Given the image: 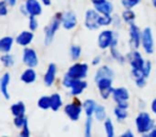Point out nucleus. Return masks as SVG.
<instances>
[{
	"label": "nucleus",
	"mask_w": 156,
	"mask_h": 137,
	"mask_svg": "<svg viewBox=\"0 0 156 137\" xmlns=\"http://www.w3.org/2000/svg\"><path fill=\"white\" fill-rule=\"evenodd\" d=\"M135 125H136V128L139 134L147 135L155 126V121L152 119L149 113L141 111L135 119Z\"/></svg>",
	"instance_id": "nucleus-1"
},
{
	"label": "nucleus",
	"mask_w": 156,
	"mask_h": 137,
	"mask_svg": "<svg viewBox=\"0 0 156 137\" xmlns=\"http://www.w3.org/2000/svg\"><path fill=\"white\" fill-rule=\"evenodd\" d=\"M56 75H57V65L55 63H49L47 70H46L45 75H44V84L47 87L52 86L55 81H56Z\"/></svg>",
	"instance_id": "nucleus-16"
},
{
	"label": "nucleus",
	"mask_w": 156,
	"mask_h": 137,
	"mask_svg": "<svg viewBox=\"0 0 156 137\" xmlns=\"http://www.w3.org/2000/svg\"><path fill=\"white\" fill-rule=\"evenodd\" d=\"M135 84L138 88H143L147 85V78L145 77H141V78H137L135 79Z\"/></svg>",
	"instance_id": "nucleus-42"
},
{
	"label": "nucleus",
	"mask_w": 156,
	"mask_h": 137,
	"mask_svg": "<svg viewBox=\"0 0 156 137\" xmlns=\"http://www.w3.org/2000/svg\"><path fill=\"white\" fill-rule=\"evenodd\" d=\"M89 72V65L87 63L76 62L69 67L66 74L74 79H85Z\"/></svg>",
	"instance_id": "nucleus-3"
},
{
	"label": "nucleus",
	"mask_w": 156,
	"mask_h": 137,
	"mask_svg": "<svg viewBox=\"0 0 156 137\" xmlns=\"http://www.w3.org/2000/svg\"><path fill=\"white\" fill-rule=\"evenodd\" d=\"M33 39H34V34H33V31L31 30H25L22 31L20 34L16 37L15 42L20 46L23 47H27L28 45H30L32 43Z\"/></svg>",
	"instance_id": "nucleus-13"
},
{
	"label": "nucleus",
	"mask_w": 156,
	"mask_h": 137,
	"mask_svg": "<svg viewBox=\"0 0 156 137\" xmlns=\"http://www.w3.org/2000/svg\"><path fill=\"white\" fill-rule=\"evenodd\" d=\"M152 5H153V7L156 9V0H152Z\"/></svg>",
	"instance_id": "nucleus-51"
},
{
	"label": "nucleus",
	"mask_w": 156,
	"mask_h": 137,
	"mask_svg": "<svg viewBox=\"0 0 156 137\" xmlns=\"http://www.w3.org/2000/svg\"><path fill=\"white\" fill-rule=\"evenodd\" d=\"M11 81V75L10 73H5L0 79V91L5 96V100H10V93H9V85Z\"/></svg>",
	"instance_id": "nucleus-17"
},
{
	"label": "nucleus",
	"mask_w": 156,
	"mask_h": 137,
	"mask_svg": "<svg viewBox=\"0 0 156 137\" xmlns=\"http://www.w3.org/2000/svg\"><path fill=\"white\" fill-rule=\"evenodd\" d=\"M104 128H105V132L106 135L108 137H113L115 136V125H113V122L111 121V119L107 118L104 121Z\"/></svg>",
	"instance_id": "nucleus-30"
},
{
	"label": "nucleus",
	"mask_w": 156,
	"mask_h": 137,
	"mask_svg": "<svg viewBox=\"0 0 156 137\" xmlns=\"http://www.w3.org/2000/svg\"><path fill=\"white\" fill-rule=\"evenodd\" d=\"M2 64L5 65V67H11L14 65L15 63V60H14V57L13 55H11L10 52H7V54H2L1 58H0Z\"/></svg>",
	"instance_id": "nucleus-29"
},
{
	"label": "nucleus",
	"mask_w": 156,
	"mask_h": 137,
	"mask_svg": "<svg viewBox=\"0 0 156 137\" xmlns=\"http://www.w3.org/2000/svg\"><path fill=\"white\" fill-rule=\"evenodd\" d=\"M115 34L112 30H103L102 32H100L98 38V47L101 49H107V48H110L112 45L113 41H115Z\"/></svg>",
	"instance_id": "nucleus-7"
},
{
	"label": "nucleus",
	"mask_w": 156,
	"mask_h": 137,
	"mask_svg": "<svg viewBox=\"0 0 156 137\" xmlns=\"http://www.w3.org/2000/svg\"><path fill=\"white\" fill-rule=\"evenodd\" d=\"M101 57L100 56H96L95 58H93V60H92V64L93 65H98V64H100L101 63Z\"/></svg>",
	"instance_id": "nucleus-46"
},
{
	"label": "nucleus",
	"mask_w": 156,
	"mask_h": 137,
	"mask_svg": "<svg viewBox=\"0 0 156 137\" xmlns=\"http://www.w3.org/2000/svg\"><path fill=\"white\" fill-rule=\"evenodd\" d=\"M87 81H85L83 79H75L73 81V84H72L71 88H69L71 89V94L74 96H80L83 92V90L87 88Z\"/></svg>",
	"instance_id": "nucleus-18"
},
{
	"label": "nucleus",
	"mask_w": 156,
	"mask_h": 137,
	"mask_svg": "<svg viewBox=\"0 0 156 137\" xmlns=\"http://www.w3.org/2000/svg\"><path fill=\"white\" fill-rule=\"evenodd\" d=\"M37 27H39V22L37 20V16L29 15V29L34 32L37 29Z\"/></svg>",
	"instance_id": "nucleus-38"
},
{
	"label": "nucleus",
	"mask_w": 156,
	"mask_h": 137,
	"mask_svg": "<svg viewBox=\"0 0 156 137\" xmlns=\"http://www.w3.org/2000/svg\"><path fill=\"white\" fill-rule=\"evenodd\" d=\"M41 1L44 5H51V0H41Z\"/></svg>",
	"instance_id": "nucleus-49"
},
{
	"label": "nucleus",
	"mask_w": 156,
	"mask_h": 137,
	"mask_svg": "<svg viewBox=\"0 0 156 137\" xmlns=\"http://www.w3.org/2000/svg\"><path fill=\"white\" fill-rule=\"evenodd\" d=\"M61 17H62V14H56V15L52 17V20H50V23L48 24V26L45 27V37H44V43L46 46L50 45L54 41V38L56 32L59 30L60 26H62V23H61Z\"/></svg>",
	"instance_id": "nucleus-2"
},
{
	"label": "nucleus",
	"mask_w": 156,
	"mask_h": 137,
	"mask_svg": "<svg viewBox=\"0 0 156 137\" xmlns=\"http://www.w3.org/2000/svg\"><path fill=\"white\" fill-rule=\"evenodd\" d=\"M28 122V119H27L25 116H18V117H14V120H13V123L14 125L16 126L17 128H22L25 124Z\"/></svg>",
	"instance_id": "nucleus-36"
},
{
	"label": "nucleus",
	"mask_w": 156,
	"mask_h": 137,
	"mask_svg": "<svg viewBox=\"0 0 156 137\" xmlns=\"http://www.w3.org/2000/svg\"><path fill=\"white\" fill-rule=\"evenodd\" d=\"M121 136L122 137H133V136H134V133H133L130 130H127V131H125V132H124Z\"/></svg>",
	"instance_id": "nucleus-45"
},
{
	"label": "nucleus",
	"mask_w": 156,
	"mask_h": 137,
	"mask_svg": "<svg viewBox=\"0 0 156 137\" xmlns=\"http://www.w3.org/2000/svg\"><path fill=\"white\" fill-rule=\"evenodd\" d=\"M94 118H95L98 121H105L107 119V113L106 108H105L103 105H98L96 109L94 111Z\"/></svg>",
	"instance_id": "nucleus-28"
},
{
	"label": "nucleus",
	"mask_w": 156,
	"mask_h": 137,
	"mask_svg": "<svg viewBox=\"0 0 156 137\" xmlns=\"http://www.w3.org/2000/svg\"><path fill=\"white\" fill-rule=\"evenodd\" d=\"M26 5V9L28 11L29 15H33V16H39L42 14V5L39 0H26L25 2Z\"/></svg>",
	"instance_id": "nucleus-14"
},
{
	"label": "nucleus",
	"mask_w": 156,
	"mask_h": 137,
	"mask_svg": "<svg viewBox=\"0 0 156 137\" xmlns=\"http://www.w3.org/2000/svg\"><path fill=\"white\" fill-rule=\"evenodd\" d=\"M92 128H93V118L87 117V120L85 122V136L91 137Z\"/></svg>",
	"instance_id": "nucleus-35"
},
{
	"label": "nucleus",
	"mask_w": 156,
	"mask_h": 137,
	"mask_svg": "<svg viewBox=\"0 0 156 137\" xmlns=\"http://www.w3.org/2000/svg\"><path fill=\"white\" fill-rule=\"evenodd\" d=\"M126 60L129 62L132 69H142L145 63V60L143 59L142 55L138 52V49H134L130 52L126 57Z\"/></svg>",
	"instance_id": "nucleus-11"
},
{
	"label": "nucleus",
	"mask_w": 156,
	"mask_h": 137,
	"mask_svg": "<svg viewBox=\"0 0 156 137\" xmlns=\"http://www.w3.org/2000/svg\"><path fill=\"white\" fill-rule=\"evenodd\" d=\"M20 81L25 84H32L37 81V72L34 67H28L20 75Z\"/></svg>",
	"instance_id": "nucleus-20"
},
{
	"label": "nucleus",
	"mask_w": 156,
	"mask_h": 137,
	"mask_svg": "<svg viewBox=\"0 0 156 137\" xmlns=\"http://www.w3.org/2000/svg\"><path fill=\"white\" fill-rule=\"evenodd\" d=\"M23 62L28 67H35L39 64V57L35 49L30 47H25L23 50Z\"/></svg>",
	"instance_id": "nucleus-9"
},
{
	"label": "nucleus",
	"mask_w": 156,
	"mask_h": 137,
	"mask_svg": "<svg viewBox=\"0 0 156 137\" xmlns=\"http://www.w3.org/2000/svg\"><path fill=\"white\" fill-rule=\"evenodd\" d=\"M20 12L23 13V15H29L28 14V11H27V9H26V5H25V3L23 5H20Z\"/></svg>",
	"instance_id": "nucleus-47"
},
{
	"label": "nucleus",
	"mask_w": 156,
	"mask_h": 137,
	"mask_svg": "<svg viewBox=\"0 0 156 137\" xmlns=\"http://www.w3.org/2000/svg\"><path fill=\"white\" fill-rule=\"evenodd\" d=\"M151 110H152V113H153L154 115L156 116V99H154V100L152 101V103H151Z\"/></svg>",
	"instance_id": "nucleus-44"
},
{
	"label": "nucleus",
	"mask_w": 156,
	"mask_h": 137,
	"mask_svg": "<svg viewBox=\"0 0 156 137\" xmlns=\"http://www.w3.org/2000/svg\"><path fill=\"white\" fill-rule=\"evenodd\" d=\"M113 114H115V117L117 118L118 121H124L128 117L127 108H123L120 106H117L113 109Z\"/></svg>",
	"instance_id": "nucleus-27"
},
{
	"label": "nucleus",
	"mask_w": 156,
	"mask_h": 137,
	"mask_svg": "<svg viewBox=\"0 0 156 137\" xmlns=\"http://www.w3.org/2000/svg\"><path fill=\"white\" fill-rule=\"evenodd\" d=\"M37 106H39V108L43 109V110L50 108V96H41L39 99V101H37Z\"/></svg>",
	"instance_id": "nucleus-31"
},
{
	"label": "nucleus",
	"mask_w": 156,
	"mask_h": 137,
	"mask_svg": "<svg viewBox=\"0 0 156 137\" xmlns=\"http://www.w3.org/2000/svg\"><path fill=\"white\" fill-rule=\"evenodd\" d=\"M11 113L14 117L25 116V114H26V106H25V104L22 101H20L17 103H14L11 106Z\"/></svg>",
	"instance_id": "nucleus-25"
},
{
	"label": "nucleus",
	"mask_w": 156,
	"mask_h": 137,
	"mask_svg": "<svg viewBox=\"0 0 156 137\" xmlns=\"http://www.w3.org/2000/svg\"><path fill=\"white\" fill-rule=\"evenodd\" d=\"M101 14L95 9H89L85 14V26L89 30H96L100 28L98 18Z\"/></svg>",
	"instance_id": "nucleus-8"
},
{
	"label": "nucleus",
	"mask_w": 156,
	"mask_h": 137,
	"mask_svg": "<svg viewBox=\"0 0 156 137\" xmlns=\"http://www.w3.org/2000/svg\"><path fill=\"white\" fill-rule=\"evenodd\" d=\"M115 76V72L112 71V69L108 67V65H103L100 69H98L95 73V81H100L102 78H106V77H110V78H113Z\"/></svg>",
	"instance_id": "nucleus-21"
},
{
	"label": "nucleus",
	"mask_w": 156,
	"mask_h": 137,
	"mask_svg": "<svg viewBox=\"0 0 156 137\" xmlns=\"http://www.w3.org/2000/svg\"><path fill=\"white\" fill-rule=\"evenodd\" d=\"M112 99L117 104L121 102H125V101L129 100V91L124 87H118L113 89L112 92Z\"/></svg>",
	"instance_id": "nucleus-15"
},
{
	"label": "nucleus",
	"mask_w": 156,
	"mask_h": 137,
	"mask_svg": "<svg viewBox=\"0 0 156 137\" xmlns=\"http://www.w3.org/2000/svg\"><path fill=\"white\" fill-rule=\"evenodd\" d=\"M103 1H105V0H91V2L93 3V5H98V3L103 2Z\"/></svg>",
	"instance_id": "nucleus-50"
},
{
	"label": "nucleus",
	"mask_w": 156,
	"mask_h": 137,
	"mask_svg": "<svg viewBox=\"0 0 156 137\" xmlns=\"http://www.w3.org/2000/svg\"><path fill=\"white\" fill-rule=\"evenodd\" d=\"M69 55L74 61H77L81 56V47L79 45H72L69 48Z\"/></svg>",
	"instance_id": "nucleus-32"
},
{
	"label": "nucleus",
	"mask_w": 156,
	"mask_h": 137,
	"mask_svg": "<svg viewBox=\"0 0 156 137\" xmlns=\"http://www.w3.org/2000/svg\"><path fill=\"white\" fill-rule=\"evenodd\" d=\"M129 34V44L134 49H138L141 45V31L135 24L129 25L128 28Z\"/></svg>",
	"instance_id": "nucleus-10"
},
{
	"label": "nucleus",
	"mask_w": 156,
	"mask_h": 137,
	"mask_svg": "<svg viewBox=\"0 0 156 137\" xmlns=\"http://www.w3.org/2000/svg\"><path fill=\"white\" fill-rule=\"evenodd\" d=\"M9 5H8L7 2H5V0H2L1 2H0V16H5L8 14V12H9Z\"/></svg>",
	"instance_id": "nucleus-40"
},
{
	"label": "nucleus",
	"mask_w": 156,
	"mask_h": 137,
	"mask_svg": "<svg viewBox=\"0 0 156 137\" xmlns=\"http://www.w3.org/2000/svg\"><path fill=\"white\" fill-rule=\"evenodd\" d=\"M94 9H95L100 14L111 15V13L113 12V5L109 1V0H105V1L98 3V5H94Z\"/></svg>",
	"instance_id": "nucleus-19"
},
{
	"label": "nucleus",
	"mask_w": 156,
	"mask_h": 137,
	"mask_svg": "<svg viewBox=\"0 0 156 137\" xmlns=\"http://www.w3.org/2000/svg\"><path fill=\"white\" fill-rule=\"evenodd\" d=\"M5 1L9 5H11V7H14V5H16V1H17V0H5Z\"/></svg>",
	"instance_id": "nucleus-48"
},
{
	"label": "nucleus",
	"mask_w": 156,
	"mask_h": 137,
	"mask_svg": "<svg viewBox=\"0 0 156 137\" xmlns=\"http://www.w3.org/2000/svg\"><path fill=\"white\" fill-rule=\"evenodd\" d=\"M145 136H150V137H156V124H155V126H154L153 128H152L151 131H150L149 133H147Z\"/></svg>",
	"instance_id": "nucleus-43"
},
{
	"label": "nucleus",
	"mask_w": 156,
	"mask_h": 137,
	"mask_svg": "<svg viewBox=\"0 0 156 137\" xmlns=\"http://www.w3.org/2000/svg\"><path fill=\"white\" fill-rule=\"evenodd\" d=\"M98 85V89L100 91V94L104 100H107L110 96H112V92L115 88L112 87V78L106 77L102 78L100 81H95Z\"/></svg>",
	"instance_id": "nucleus-6"
},
{
	"label": "nucleus",
	"mask_w": 156,
	"mask_h": 137,
	"mask_svg": "<svg viewBox=\"0 0 156 137\" xmlns=\"http://www.w3.org/2000/svg\"><path fill=\"white\" fill-rule=\"evenodd\" d=\"M113 23V17L111 15H104V14H101L100 18H98V25L100 27H106L109 26Z\"/></svg>",
	"instance_id": "nucleus-33"
},
{
	"label": "nucleus",
	"mask_w": 156,
	"mask_h": 137,
	"mask_svg": "<svg viewBox=\"0 0 156 137\" xmlns=\"http://www.w3.org/2000/svg\"><path fill=\"white\" fill-rule=\"evenodd\" d=\"M14 39L12 37H3L0 39V52L2 54L10 52L13 47Z\"/></svg>",
	"instance_id": "nucleus-22"
},
{
	"label": "nucleus",
	"mask_w": 156,
	"mask_h": 137,
	"mask_svg": "<svg viewBox=\"0 0 156 137\" xmlns=\"http://www.w3.org/2000/svg\"><path fill=\"white\" fill-rule=\"evenodd\" d=\"M62 98L59 93H52L50 96V108L54 111H58L62 107Z\"/></svg>",
	"instance_id": "nucleus-24"
},
{
	"label": "nucleus",
	"mask_w": 156,
	"mask_h": 137,
	"mask_svg": "<svg viewBox=\"0 0 156 137\" xmlns=\"http://www.w3.org/2000/svg\"><path fill=\"white\" fill-rule=\"evenodd\" d=\"M20 137H29L30 136V130H29L28 122H27V123L22 128V131H20Z\"/></svg>",
	"instance_id": "nucleus-41"
},
{
	"label": "nucleus",
	"mask_w": 156,
	"mask_h": 137,
	"mask_svg": "<svg viewBox=\"0 0 156 137\" xmlns=\"http://www.w3.org/2000/svg\"><path fill=\"white\" fill-rule=\"evenodd\" d=\"M122 20H123V22L125 24L132 25L134 24L135 20H136V14H135V12L132 9H126L122 13Z\"/></svg>",
	"instance_id": "nucleus-26"
},
{
	"label": "nucleus",
	"mask_w": 156,
	"mask_h": 137,
	"mask_svg": "<svg viewBox=\"0 0 156 137\" xmlns=\"http://www.w3.org/2000/svg\"><path fill=\"white\" fill-rule=\"evenodd\" d=\"M110 55L115 60H117L120 63H124L126 60V58L122 56V54L117 49V47H110Z\"/></svg>",
	"instance_id": "nucleus-34"
},
{
	"label": "nucleus",
	"mask_w": 156,
	"mask_h": 137,
	"mask_svg": "<svg viewBox=\"0 0 156 137\" xmlns=\"http://www.w3.org/2000/svg\"><path fill=\"white\" fill-rule=\"evenodd\" d=\"M141 0H122V5H123L125 9H132V8L136 7L137 5L140 3Z\"/></svg>",
	"instance_id": "nucleus-37"
},
{
	"label": "nucleus",
	"mask_w": 156,
	"mask_h": 137,
	"mask_svg": "<svg viewBox=\"0 0 156 137\" xmlns=\"http://www.w3.org/2000/svg\"><path fill=\"white\" fill-rule=\"evenodd\" d=\"M143 72V75H144L145 77H149L150 74H151V71H152V63L150 62V61H145L144 65H143V67L141 69Z\"/></svg>",
	"instance_id": "nucleus-39"
},
{
	"label": "nucleus",
	"mask_w": 156,
	"mask_h": 137,
	"mask_svg": "<svg viewBox=\"0 0 156 137\" xmlns=\"http://www.w3.org/2000/svg\"><path fill=\"white\" fill-rule=\"evenodd\" d=\"M61 23H62V27L66 30H72L77 26V16L73 11H67L62 14L61 17Z\"/></svg>",
	"instance_id": "nucleus-12"
},
{
	"label": "nucleus",
	"mask_w": 156,
	"mask_h": 137,
	"mask_svg": "<svg viewBox=\"0 0 156 137\" xmlns=\"http://www.w3.org/2000/svg\"><path fill=\"white\" fill-rule=\"evenodd\" d=\"M141 46L147 54L151 55L154 52V38L153 31L150 27H145L141 31Z\"/></svg>",
	"instance_id": "nucleus-5"
},
{
	"label": "nucleus",
	"mask_w": 156,
	"mask_h": 137,
	"mask_svg": "<svg viewBox=\"0 0 156 137\" xmlns=\"http://www.w3.org/2000/svg\"><path fill=\"white\" fill-rule=\"evenodd\" d=\"M96 106H98V104H96L95 101L92 100V99H87V100L83 103V110H85L87 117H92V116H94V111H95V109H96Z\"/></svg>",
	"instance_id": "nucleus-23"
},
{
	"label": "nucleus",
	"mask_w": 156,
	"mask_h": 137,
	"mask_svg": "<svg viewBox=\"0 0 156 137\" xmlns=\"http://www.w3.org/2000/svg\"><path fill=\"white\" fill-rule=\"evenodd\" d=\"M83 104L79 101H73L64 106V114L72 121H78L83 113Z\"/></svg>",
	"instance_id": "nucleus-4"
}]
</instances>
